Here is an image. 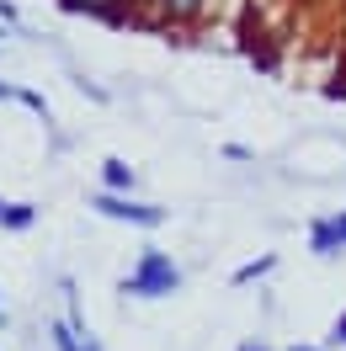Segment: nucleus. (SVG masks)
Returning <instances> with one entry per match:
<instances>
[{"label":"nucleus","instance_id":"a211bd4d","mask_svg":"<svg viewBox=\"0 0 346 351\" xmlns=\"http://www.w3.org/2000/svg\"><path fill=\"white\" fill-rule=\"evenodd\" d=\"M0 325H5V304H0Z\"/></svg>","mask_w":346,"mask_h":351},{"label":"nucleus","instance_id":"20e7f679","mask_svg":"<svg viewBox=\"0 0 346 351\" xmlns=\"http://www.w3.org/2000/svg\"><path fill=\"white\" fill-rule=\"evenodd\" d=\"M144 5H154V27H197L214 11V0H144Z\"/></svg>","mask_w":346,"mask_h":351},{"label":"nucleus","instance_id":"f3484780","mask_svg":"<svg viewBox=\"0 0 346 351\" xmlns=\"http://www.w3.org/2000/svg\"><path fill=\"white\" fill-rule=\"evenodd\" d=\"M288 351H325V346H303V341H293V346H288Z\"/></svg>","mask_w":346,"mask_h":351},{"label":"nucleus","instance_id":"9b49d317","mask_svg":"<svg viewBox=\"0 0 346 351\" xmlns=\"http://www.w3.org/2000/svg\"><path fill=\"white\" fill-rule=\"evenodd\" d=\"M330 346H346V308L336 314V325H330V335H325V351Z\"/></svg>","mask_w":346,"mask_h":351},{"label":"nucleus","instance_id":"0eeeda50","mask_svg":"<svg viewBox=\"0 0 346 351\" xmlns=\"http://www.w3.org/2000/svg\"><path fill=\"white\" fill-rule=\"evenodd\" d=\"M38 223V202H5L0 208V229H11V234H22Z\"/></svg>","mask_w":346,"mask_h":351},{"label":"nucleus","instance_id":"f8f14e48","mask_svg":"<svg viewBox=\"0 0 346 351\" xmlns=\"http://www.w3.org/2000/svg\"><path fill=\"white\" fill-rule=\"evenodd\" d=\"M224 160H240V165H245V160H256V154L245 149V144H224Z\"/></svg>","mask_w":346,"mask_h":351},{"label":"nucleus","instance_id":"1a4fd4ad","mask_svg":"<svg viewBox=\"0 0 346 351\" xmlns=\"http://www.w3.org/2000/svg\"><path fill=\"white\" fill-rule=\"evenodd\" d=\"M48 335H54V351H80V330L69 325V319H54Z\"/></svg>","mask_w":346,"mask_h":351},{"label":"nucleus","instance_id":"423d86ee","mask_svg":"<svg viewBox=\"0 0 346 351\" xmlns=\"http://www.w3.org/2000/svg\"><path fill=\"white\" fill-rule=\"evenodd\" d=\"M133 165L128 160H102V192H112V197H133Z\"/></svg>","mask_w":346,"mask_h":351},{"label":"nucleus","instance_id":"6e6552de","mask_svg":"<svg viewBox=\"0 0 346 351\" xmlns=\"http://www.w3.org/2000/svg\"><path fill=\"white\" fill-rule=\"evenodd\" d=\"M272 271H277V256L266 250V256H256V261L235 266V277H229V282H235V287H251V282H261V277H272Z\"/></svg>","mask_w":346,"mask_h":351},{"label":"nucleus","instance_id":"f03ea898","mask_svg":"<svg viewBox=\"0 0 346 351\" xmlns=\"http://www.w3.org/2000/svg\"><path fill=\"white\" fill-rule=\"evenodd\" d=\"M91 208H96L102 219L139 223V229H160V223H165V208H160V202H139V197H112V192H91Z\"/></svg>","mask_w":346,"mask_h":351},{"label":"nucleus","instance_id":"aec40b11","mask_svg":"<svg viewBox=\"0 0 346 351\" xmlns=\"http://www.w3.org/2000/svg\"><path fill=\"white\" fill-rule=\"evenodd\" d=\"M0 208H5V202H0Z\"/></svg>","mask_w":346,"mask_h":351},{"label":"nucleus","instance_id":"7ed1b4c3","mask_svg":"<svg viewBox=\"0 0 346 351\" xmlns=\"http://www.w3.org/2000/svg\"><path fill=\"white\" fill-rule=\"evenodd\" d=\"M341 250H346V208L341 213H320V219L309 223V256L336 261Z\"/></svg>","mask_w":346,"mask_h":351},{"label":"nucleus","instance_id":"39448f33","mask_svg":"<svg viewBox=\"0 0 346 351\" xmlns=\"http://www.w3.org/2000/svg\"><path fill=\"white\" fill-rule=\"evenodd\" d=\"M65 11H75V16H96V22H112V27H128L139 22V5L133 0H59Z\"/></svg>","mask_w":346,"mask_h":351},{"label":"nucleus","instance_id":"f257e3e1","mask_svg":"<svg viewBox=\"0 0 346 351\" xmlns=\"http://www.w3.org/2000/svg\"><path fill=\"white\" fill-rule=\"evenodd\" d=\"M117 293H128V298H171V293H181V266L171 261V250L144 245L139 261L128 266V277L117 282Z\"/></svg>","mask_w":346,"mask_h":351},{"label":"nucleus","instance_id":"6ab92c4d","mask_svg":"<svg viewBox=\"0 0 346 351\" xmlns=\"http://www.w3.org/2000/svg\"><path fill=\"white\" fill-rule=\"evenodd\" d=\"M133 5H144V0H133Z\"/></svg>","mask_w":346,"mask_h":351},{"label":"nucleus","instance_id":"9d476101","mask_svg":"<svg viewBox=\"0 0 346 351\" xmlns=\"http://www.w3.org/2000/svg\"><path fill=\"white\" fill-rule=\"evenodd\" d=\"M16 101H22V107L32 112V117H43V123H48V101H43V90H27V86H16Z\"/></svg>","mask_w":346,"mask_h":351},{"label":"nucleus","instance_id":"dca6fc26","mask_svg":"<svg viewBox=\"0 0 346 351\" xmlns=\"http://www.w3.org/2000/svg\"><path fill=\"white\" fill-rule=\"evenodd\" d=\"M235 351H272V346H261V341H240Z\"/></svg>","mask_w":346,"mask_h":351},{"label":"nucleus","instance_id":"ddd939ff","mask_svg":"<svg viewBox=\"0 0 346 351\" xmlns=\"http://www.w3.org/2000/svg\"><path fill=\"white\" fill-rule=\"evenodd\" d=\"M0 22H11V27L22 22V16H16V5H11V0H0Z\"/></svg>","mask_w":346,"mask_h":351},{"label":"nucleus","instance_id":"2eb2a0df","mask_svg":"<svg viewBox=\"0 0 346 351\" xmlns=\"http://www.w3.org/2000/svg\"><path fill=\"white\" fill-rule=\"evenodd\" d=\"M0 101H16V86H11V80H0Z\"/></svg>","mask_w":346,"mask_h":351},{"label":"nucleus","instance_id":"4468645a","mask_svg":"<svg viewBox=\"0 0 346 351\" xmlns=\"http://www.w3.org/2000/svg\"><path fill=\"white\" fill-rule=\"evenodd\" d=\"M80 351H102V341H96V335L86 330V335H80Z\"/></svg>","mask_w":346,"mask_h":351}]
</instances>
